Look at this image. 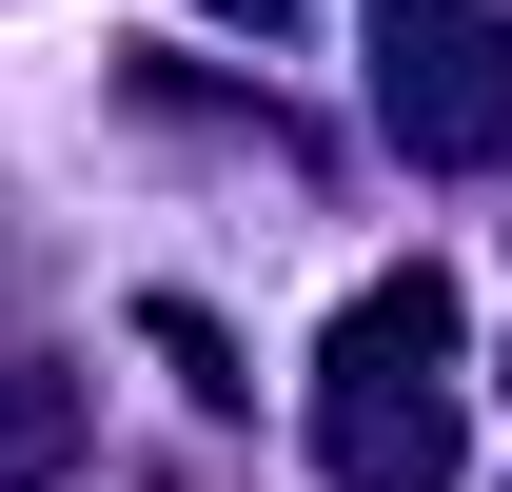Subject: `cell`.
Wrapping results in <instances>:
<instances>
[{"instance_id": "obj_1", "label": "cell", "mask_w": 512, "mask_h": 492, "mask_svg": "<svg viewBox=\"0 0 512 492\" xmlns=\"http://www.w3.org/2000/svg\"><path fill=\"white\" fill-rule=\"evenodd\" d=\"M453 355H335L316 374V473L335 492H453Z\"/></svg>"}, {"instance_id": "obj_2", "label": "cell", "mask_w": 512, "mask_h": 492, "mask_svg": "<svg viewBox=\"0 0 512 492\" xmlns=\"http://www.w3.org/2000/svg\"><path fill=\"white\" fill-rule=\"evenodd\" d=\"M394 138H414V158H493L512 138V40L493 20H453V0H394Z\"/></svg>"}, {"instance_id": "obj_3", "label": "cell", "mask_w": 512, "mask_h": 492, "mask_svg": "<svg viewBox=\"0 0 512 492\" xmlns=\"http://www.w3.org/2000/svg\"><path fill=\"white\" fill-rule=\"evenodd\" d=\"M60 453H79V394L60 374H0V473H60Z\"/></svg>"}, {"instance_id": "obj_4", "label": "cell", "mask_w": 512, "mask_h": 492, "mask_svg": "<svg viewBox=\"0 0 512 492\" xmlns=\"http://www.w3.org/2000/svg\"><path fill=\"white\" fill-rule=\"evenodd\" d=\"M217 20H276V0H217Z\"/></svg>"}]
</instances>
